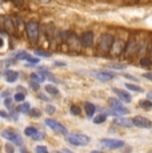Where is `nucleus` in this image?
<instances>
[{"mask_svg":"<svg viewBox=\"0 0 152 153\" xmlns=\"http://www.w3.org/2000/svg\"><path fill=\"white\" fill-rule=\"evenodd\" d=\"M113 42H115V39H113L112 35H108V33L103 35L99 39V43H98V53L107 55L111 51V48H112Z\"/></svg>","mask_w":152,"mask_h":153,"instance_id":"nucleus-1","label":"nucleus"},{"mask_svg":"<svg viewBox=\"0 0 152 153\" xmlns=\"http://www.w3.org/2000/svg\"><path fill=\"white\" fill-rule=\"evenodd\" d=\"M108 104L111 107L110 114H113V116H123V114H127L130 112L125 107H123L120 99L118 100V99L111 97V99H108Z\"/></svg>","mask_w":152,"mask_h":153,"instance_id":"nucleus-2","label":"nucleus"},{"mask_svg":"<svg viewBox=\"0 0 152 153\" xmlns=\"http://www.w3.org/2000/svg\"><path fill=\"white\" fill-rule=\"evenodd\" d=\"M67 143L75 146H86L89 144V137L83 133H72L67 136Z\"/></svg>","mask_w":152,"mask_h":153,"instance_id":"nucleus-3","label":"nucleus"},{"mask_svg":"<svg viewBox=\"0 0 152 153\" xmlns=\"http://www.w3.org/2000/svg\"><path fill=\"white\" fill-rule=\"evenodd\" d=\"M25 31H27V36L32 44H36L39 40V24L36 22H30L25 25Z\"/></svg>","mask_w":152,"mask_h":153,"instance_id":"nucleus-4","label":"nucleus"},{"mask_svg":"<svg viewBox=\"0 0 152 153\" xmlns=\"http://www.w3.org/2000/svg\"><path fill=\"white\" fill-rule=\"evenodd\" d=\"M99 144H100L101 148H106V149H119L124 146V141L116 140V139H101Z\"/></svg>","mask_w":152,"mask_h":153,"instance_id":"nucleus-5","label":"nucleus"},{"mask_svg":"<svg viewBox=\"0 0 152 153\" xmlns=\"http://www.w3.org/2000/svg\"><path fill=\"white\" fill-rule=\"evenodd\" d=\"M1 136L4 137V139H7L8 141H11V143H13V144H16V145H20L22 146L23 145V139H22V136H20L17 132L15 131H8V129H4V131L1 132Z\"/></svg>","mask_w":152,"mask_h":153,"instance_id":"nucleus-6","label":"nucleus"},{"mask_svg":"<svg viewBox=\"0 0 152 153\" xmlns=\"http://www.w3.org/2000/svg\"><path fill=\"white\" fill-rule=\"evenodd\" d=\"M45 125L49 126L51 129H54V132H57V133H60V134H67V128L63 124H60L59 121H55V120H52V119H47Z\"/></svg>","mask_w":152,"mask_h":153,"instance_id":"nucleus-7","label":"nucleus"},{"mask_svg":"<svg viewBox=\"0 0 152 153\" xmlns=\"http://www.w3.org/2000/svg\"><path fill=\"white\" fill-rule=\"evenodd\" d=\"M132 121H133V125L137 126V128H151L152 126L151 120L144 116H135L132 119Z\"/></svg>","mask_w":152,"mask_h":153,"instance_id":"nucleus-8","label":"nucleus"},{"mask_svg":"<svg viewBox=\"0 0 152 153\" xmlns=\"http://www.w3.org/2000/svg\"><path fill=\"white\" fill-rule=\"evenodd\" d=\"M92 75L100 81H111L115 79V73L107 72V71H95L92 72Z\"/></svg>","mask_w":152,"mask_h":153,"instance_id":"nucleus-9","label":"nucleus"},{"mask_svg":"<svg viewBox=\"0 0 152 153\" xmlns=\"http://www.w3.org/2000/svg\"><path fill=\"white\" fill-rule=\"evenodd\" d=\"M80 42L84 48H91L93 44V33L92 32H84L80 36Z\"/></svg>","mask_w":152,"mask_h":153,"instance_id":"nucleus-10","label":"nucleus"},{"mask_svg":"<svg viewBox=\"0 0 152 153\" xmlns=\"http://www.w3.org/2000/svg\"><path fill=\"white\" fill-rule=\"evenodd\" d=\"M124 48H125V43L123 42V40H120V39L115 40L112 48H111V53H112L113 56H119L123 51H124Z\"/></svg>","mask_w":152,"mask_h":153,"instance_id":"nucleus-11","label":"nucleus"},{"mask_svg":"<svg viewBox=\"0 0 152 153\" xmlns=\"http://www.w3.org/2000/svg\"><path fill=\"white\" fill-rule=\"evenodd\" d=\"M112 91H113V93H115V95L121 100V101H124V102H131L132 101V97H131V95L127 92V91L119 89V88H112Z\"/></svg>","mask_w":152,"mask_h":153,"instance_id":"nucleus-12","label":"nucleus"},{"mask_svg":"<svg viewBox=\"0 0 152 153\" xmlns=\"http://www.w3.org/2000/svg\"><path fill=\"white\" fill-rule=\"evenodd\" d=\"M66 40H67V44H68V47H69L71 51H77L79 49V43L81 44V42H79L77 37H76L74 33H69V36H67Z\"/></svg>","mask_w":152,"mask_h":153,"instance_id":"nucleus-13","label":"nucleus"},{"mask_svg":"<svg viewBox=\"0 0 152 153\" xmlns=\"http://www.w3.org/2000/svg\"><path fill=\"white\" fill-rule=\"evenodd\" d=\"M3 76H4L7 83H15L17 79H19V73L12 69H5L4 72H3Z\"/></svg>","mask_w":152,"mask_h":153,"instance_id":"nucleus-14","label":"nucleus"},{"mask_svg":"<svg viewBox=\"0 0 152 153\" xmlns=\"http://www.w3.org/2000/svg\"><path fill=\"white\" fill-rule=\"evenodd\" d=\"M115 124L116 125H119V126H124V128H130V126H133V121L132 120H130V119H125V117H120V116H118L115 120Z\"/></svg>","mask_w":152,"mask_h":153,"instance_id":"nucleus-15","label":"nucleus"},{"mask_svg":"<svg viewBox=\"0 0 152 153\" xmlns=\"http://www.w3.org/2000/svg\"><path fill=\"white\" fill-rule=\"evenodd\" d=\"M3 25H4V29H7V31L15 32V24H13V22L11 20V17L5 16L4 19H3Z\"/></svg>","mask_w":152,"mask_h":153,"instance_id":"nucleus-16","label":"nucleus"},{"mask_svg":"<svg viewBox=\"0 0 152 153\" xmlns=\"http://www.w3.org/2000/svg\"><path fill=\"white\" fill-rule=\"evenodd\" d=\"M125 48H127V51H125V55H127V56H132V55H133V52L137 51L136 42H135V40H130Z\"/></svg>","mask_w":152,"mask_h":153,"instance_id":"nucleus-17","label":"nucleus"},{"mask_svg":"<svg viewBox=\"0 0 152 153\" xmlns=\"http://www.w3.org/2000/svg\"><path fill=\"white\" fill-rule=\"evenodd\" d=\"M84 109H86V113L88 117H92L93 113L96 111V107L92 104V102H84Z\"/></svg>","mask_w":152,"mask_h":153,"instance_id":"nucleus-18","label":"nucleus"},{"mask_svg":"<svg viewBox=\"0 0 152 153\" xmlns=\"http://www.w3.org/2000/svg\"><path fill=\"white\" fill-rule=\"evenodd\" d=\"M106 120H107L106 113H99V114H96V117L93 119V124H103Z\"/></svg>","mask_w":152,"mask_h":153,"instance_id":"nucleus-19","label":"nucleus"},{"mask_svg":"<svg viewBox=\"0 0 152 153\" xmlns=\"http://www.w3.org/2000/svg\"><path fill=\"white\" fill-rule=\"evenodd\" d=\"M45 91H47V93H49V95H54V96L59 95V89H57L55 85H52V84L45 85Z\"/></svg>","mask_w":152,"mask_h":153,"instance_id":"nucleus-20","label":"nucleus"},{"mask_svg":"<svg viewBox=\"0 0 152 153\" xmlns=\"http://www.w3.org/2000/svg\"><path fill=\"white\" fill-rule=\"evenodd\" d=\"M31 79L32 80H35V81H37V83H43L44 80H47V77L43 73H31Z\"/></svg>","mask_w":152,"mask_h":153,"instance_id":"nucleus-21","label":"nucleus"},{"mask_svg":"<svg viewBox=\"0 0 152 153\" xmlns=\"http://www.w3.org/2000/svg\"><path fill=\"white\" fill-rule=\"evenodd\" d=\"M140 65L144 68H150L152 65V59L151 57H142L140 59Z\"/></svg>","mask_w":152,"mask_h":153,"instance_id":"nucleus-22","label":"nucleus"},{"mask_svg":"<svg viewBox=\"0 0 152 153\" xmlns=\"http://www.w3.org/2000/svg\"><path fill=\"white\" fill-rule=\"evenodd\" d=\"M139 107H140V108H143V109L150 111L151 108H152V102H151V100H150V99H148V100H143V101H140V102H139Z\"/></svg>","mask_w":152,"mask_h":153,"instance_id":"nucleus-23","label":"nucleus"},{"mask_svg":"<svg viewBox=\"0 0 152 153\" xmlns=\"http://www.w3.org/2000/svg\"><path fill=\"white\" fill-rule=\"evenodd\" d=\"M36 132H37V129L34 128V126H27V128L24 129L25 136H28V137H34L35 134H36Z\"/></svg>","mask_w":152,"mask_h":153,"instance_id":"nucleus-24","label":"nucleus"},{"mask_svg":"<svg viewBox=\"0 0 152 153\" xmlns=\"http://www.w3.org/2000/svg\"><path fill=\"white\" fill-rule=\"evenodd\" d=\"M19 112H22V113H30L31 112V108H30V104H28V102H23L22 105H20L19 107V109H17Z\"/></svg>","mask_w":152,"mask_h":153,"instance_id":"nucleus-25","label":"nucleus"},{"mask_svg":"<svg viewBox=\"0 0 152 153\" xmlns=\"http://www.w3.org/2000/svg\"><path fill=\"white\" fill-rule=\"evenodd\" d=\"M28 55L25 51H20V52H17V53L15 55V60H27L28 59Z\"/></svg>","mask_w":152,"mask_h":153,"instance_id":"nucleus-26","label":"nucleus"},{"mask_svg":"<svg viewBox=\"0 0 152 153\" xmlns=\"http://www.w3.org/2000/svg\"><path fill=\"white\" fill-rule=\"evenodd\" d=\"M125 88H127V89L133 91V92H143L142 88L137 87V85H135V84H128V83H125Z\"/></svg>","mask_w":152,"mask_h":153,"instance_id":"nucleus-27","label":"nucleus"},{"mask_svg":"<svg viewBox=\"0 0 152 153\" xmlns=\"http://www.w3.org/2000/svg\"><path fill=\"white\" fill-rule=\"evenodd\" d=\"M13 99H15V101L17 102H23L25 100V93L24 92H17L15 96H13Z\"/></svg>","mask_w":152,"mask_h":153,"instance_id":"nucleus-28","label":"nucleus"},{"mask_svg":"<svg viewBox=\"0 0 152 153\" xmlns=\"http://www.w3.org/2000/svg\"><path fill=\"white\" fill-rule=\"evenodd\" d=\"M15 101V99H11V97H5L4 99V105L8 108V109H11L12 108V102Z\"/></svg>","mask_w":152,"mask_h":153,"instance_id":"nucleus-29","label":"nucleus"},{"mask_svg":"<svg viewBox=\"0 0 152 153\" xmlns=\"http://www.w3.org/2000/svg\"><path fill=\"white\" fill-rule=\"evenodd\" d=\"M44 137H45V133H44V132H39V131H37V132H36V134H35V136L32 137V139L36 140V141H39V140H43Z\"/></svg>","mask_w":152,"mask_h":153,"instance_id":"nucleus-30","label":"nucleus"},{"mask_svg":"<svg viewBox=\"0 0 152 153\" xmlns=\"http://www.w3.org/2000/svg\"><path fill=\"white\" fill-rule=\"evenodd\" d=\"M71 114H75V116L80 114V108H79L77 105H72L71 107Z\"/></svg>","mask_w":152,"mask_h":153,"instance_id":"nucleus-31","label":"nucleus"},{"mask_svg":"<svg viewBox=\"0 0 152 153\" xmlns=\"http://www.w3.org/2000/svg\"><path fill=\"white\" fill-rule=\"evenodd\" d=\"M30 87H31L34 91H39V89H40L39 83H37V81H35V80H31V81H30Z\"/></svg>","mask_w":152,"mask_h":153,"instance_id":"nucleus-32","label":"nucleus"},{"mask_svg":"<svg viewBox=\"0 0 152 153\" xmlns=\"http://www.w3.org/2000/svg\"><path fill=\"white\" fill-rule=\"evenodd\" d=\"M31 116L32 117H40V114H42V112H40L39 109H36V108H34V109H31Z\"/></svg>","mask_w":152,"mask_h":153,"instance_id":"nucleus-33","label":"nucleus"},{"mask_svg":"<svg viewBox=\"0 0 152 153\" xmlns=\"http://www.w3.org/2000/svg\"><path fill=\"white\" fill-rule=\"evenodd\" d=\"M110 67H111L112 69H124V65H123V64H119V63L110 64Z\"/></svg>","mask_w":152,"mask_h":153,"instance_id":"nucleus-34","label":"nucleus"},{"mask_svg":"<svg viewBox=\"0 0 152 153\" xmlns=\"http://www.w3.org/2000/svg\"><path fill=\"white\" fill-rule=\"evenodd\" d=\"M45 111H47V113L52 114V113H55V112H56V108H55L54 105H47V107H45Z\"/></svg>","mask_w":152,"mask_h":153,"instance_id":"nucleus-35","label":"nucleus"},{"mask_svg":"<svg viewBox=\"0 0 152 153\" xmlns=\"http://www.w3.org/2000/svg\"><path fill=\"white\" fill-rule=\"evenodd\" d=\"M4 149H5V152H7V153H13V152H15L13 146H12V145H10V144H5Z\"/></svg>","mask_w":152,"mask_h":153,"instance_id":"nucleus-36","label":"nucleus"},{"mask_svg":"<svg viewBox=\"0 0 152 153\" xmlns=\"http://www.w3.org/2000/svg\"><path fill=\"white\" fill-rule=\"evenodd\" d=\"M48 149L45 148V146H43V145H40V146H36V152H39V153H45Z\"/></svg>","mask_w":152,"mask_h":153,"instance_id":"nucleus-37","label":"nucleus"},{"mask_svg":"<svg viewBox=\"0 0 152 153\" xmlns=\"http://www.w3.org/2000/svg\"><path fill=\"white\" fill-rule=\"evenodd\" d=\"M27 61H30V63H32V64H37V63H39V59H37V57H31V56H28Z\"/></svg>","mask_w":152,"mask_h":153,"instance_id":"nucleus-38","label":"nucleus"},{"mask_svg":"<svg viewBox=\"0 0 152 153\" xmlns=\"http://www.w3.org/2000/svg\"><path fill=\"white\" fill-rule=\"evenodd\" d=\"M36 55L37 56H44V57H49V56H51L48 52H44V51H36Z\"/></svg>","mask_w":152,"mask_h":153,"instance_id":"nucleus-39","label":"nucleus"},{"mask_svg":"<svg viewBox=\"0 0 152 153\" xmlns=\"http://www.w3.org/2000/svg\"><path fill=\"white\" fill-rule=\"evenodd\" d=\"M143 77L147 79V80H150V81H152V72H145V73H143Z\"/></svg>","mask_w":152,"mask_h":153,"instance_id":"nucleus-40","label":"nucleus"},{"mask_svg":"<svg viewBox=\"0 0 152 153\" xmlns=\"http://www.w3.org/2000/svg\"><path fill=\"white\" fill-rule=\"evenodd\" d=\"M124 77L130 79V80H133V81H137V79L135 77V76H132V75H128V73H125V75H124Z\"/></svg>","mask_w":152,"mask_h":153,"instance_id":"nucleus-41","label":"nucleus"},{"mask_svg":"<svg viewBox=\"0 0 152 153\" xmlns=\"http://www.w3.org/2000/svg\"><path fill=\"white\" fill-rule=\"evenodd\" d=\"M11 116H12V119L15 120V121L17 120V113H16V111H11Z\"/></svg>","mask_w":152,"mask_h":153,"instance_id":"nucleus-42","label":"nucleus"},{"mask_svg":"<svg viewBox=\"0 0 152 153\" xmlns=\"http://www.w3.org/2000/svg\"><path fill=\"white\" fill-rule=\"evenodd\" d=\"M39 99L43 100V101H49V99L47 97V96H44V95H39Z\"/></svg>","mask_w":152,"mask_h":153,"instance_id":"nucleus-43","label":"nucleus"},{"mask_svg":"<svg viewBox=\"0 0 152 153\" xmlns=\"http://www.w3.org/2000/svg\"><path fill=\"white\" fill-rule=\"evenodd\" d=\"M16 89H17V92H25V91H24V88H23V87H17Z\"/></svg>","mask_w":152,"mask_h":153,"instance_id":"nucleus-44","label":"nucleus"},{"mask_svg":"<svg viewBox=\"0 0 152 153\" xmlns=\"http://www.w3.org/2000/svg\"><path fill=\"white\" fill-rule=\"evenodd\" d=\"M0 116H1L3 119H7V117H8V116H7V113H5V112H1V113H0Z\"/></svg>","mask_w":152,"mask_h":153,"instance_id":"nucleus-45","label":"nucleus"},{"mask_svg":"<svg viewBox=\"0 0 152 153\" xmlns=\"http://www.w3.org/2000/svg\"><path fill=\"white\" fill-rule=\"evenodd\" d=\"M147 97L150 99V100H152V92H148V93H147Z\"/></svg>","mask_w":152,"mask_h":153,"instance_id":"nucleus-46","label":"nucleus"},{"mask_svg":"<svg viewBox=\"0 0 152 153\" xmlns=\"http://www.w3.org/2000/svg\"><path fill=\"white\" fill-rule=\"evenodd\" d=\"M150 57L152 59V47H151V48H150Z\"/></svg>","mask_w":152,"mask_h":153,"instance_id":"nucleus-47","label":"nucleus"},{"mask_svg":"<svg viewBox=\"0 0 152 153\" xmlns=\"http://www.w3.org/2000/svg\"><path fill=\"white\" fill-rule=\"evenodd\" d=\"M40 1H43V3H47V1H49V0H40Z\"/></svg>","mask_w":152,"mask_h":153,"instance_id":"nucleus-48","label":"nucleus"}]
</instances>
